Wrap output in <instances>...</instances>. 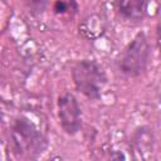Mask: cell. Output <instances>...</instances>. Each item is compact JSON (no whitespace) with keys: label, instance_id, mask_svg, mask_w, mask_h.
Here are the masks:
<instances>
[{"label":"cell","instance_id":"cell-10","mask_svg":"<svg viewBox=\"0 0 161 161\" xmlns=\"http://www.w3.org/2000/svg\"><path fill=\"white\" fill-rule=\"evenodd\" d=\"M155 34H156V45H157V49H158V52L161 54V23L157 24Z\"/></svg>","mask_w":161,"mask_h":161},{"label":"cell","instance_id":"cell-9","mask_svg":"<svg viewBox=\"0 0 161 161\" xmlns=\"http://www.w3.org/2000/svg\"><path fill=\"white\" fill-rule=\"evenodd\" d=\"M25 4L29 13L33 14L34 16H38L47 10L49 5V0H25Z\"/></svg>","mask_w":161,"mask_h":161},{"label":"cell","instance_id":"cell-3","mask_svg":"<svg viewBox=\"0 0 161 161\" xmlns=\"http://www.w3.org/2000/svg\"><path fill=\"white\" fill-rule=\"evenodd\" d=\"M72 80L77 92L89 101H98L107 84V74L103 67L91 58L75 62L70 70Z\"/></svg>","mask_w":161,"mask_h":161},{"label":"cell","instance_id":"cell-1","mask_svg":"<svg viewBox=\"0 0 161 161\" xmlns=\"http://www.w3.org/2000/svg\"><path fill=\"white\" fill-rule=\"evenodd\" d=\"M10 151L18 160H35L48 148V137L28 116H16L9 126Z\"/></svg>","mask_w":161,"mask_h":161},{"label":"cell","instance_id":"cell-6","mask_svg":"<svg viewBox=\"0 0 161 161\" xmlns=\"http://www.w3.org/2000/svg\"><path fill=\"white\" fill-rule=\"evenodd\" d=\"M150 0H114L116 14L125 21L140 23L148 14Z\"/></svg>","mask_w":161,"mask_h":161},{"label":"cell","instance_id":"cell-2","mask_svg":"<svg viewBox=\"0 0 161 161\" xmlns=\"http://www.w3.org/2000/svg\"><path fill=\"white\" fill-rule=\"evenodd\" d=\"M152 48L145 31H138L119 52L116 59L118 72L126 78L142 75L151 62Z\"/></svg>","mask_w":161,"mask_h":161},{"label":"cell","instance_id":"cell-8","mask_svg":"<svg viewBox=\"0 0 161 161\" xmlns=\"http://www.w3.org/2000/svg\"><path fill=\"white\" fill-rule=\"evenodd\" d=\"M54 15L59 18H74L78 14L79 5L77 0H55L52 5Z\"/></svg>","mask_w":161,"mask_h":161},{"label":"cell","instance_id":"cell-7","mask_svg":"<svg viewBox=\"0 0 161 161\" xmlns=\"http://www.w3.org/2000/svg\"><path fill=\"white\" fill-rule=\"evenodd\" d=\"M106 30H107L106 20L98 13H93L84 16L78 24V31L80 36H83L87 40L99 39L101 36L104 35Z\"/></svg>","mask_w":161,"mask_h":161},{"label":"cell","instance_id":"cell-4","mask_svg":"<svg viewBox=\"0 0 161 161\" xmlns=\"http://www.w3.org/2000/svg\"><path fill=\"white\" fill-rule=\"evenodd\" d=\"M57 117L60 128L68 136L79 133L83 126V113L77 97L70 92H64L57 98Z\"/></svg>","mask_w":161,"mask_h":161},{"label":"cell","instance_id":"cell-5","mask_svg":"<svg viewBox=\"0 0 161 161\" xmlns=\"http://www.w3.org/2000/svg\"><path fill=\"white\" fill-rule=\"evenodd\" d=\"M128 150L133 158L150 160L155 155L156 150V136L153 128L148 125L137 126L130 136Z\"/></svg>","mask_w":161,"mask_h":161}]
</instances>
